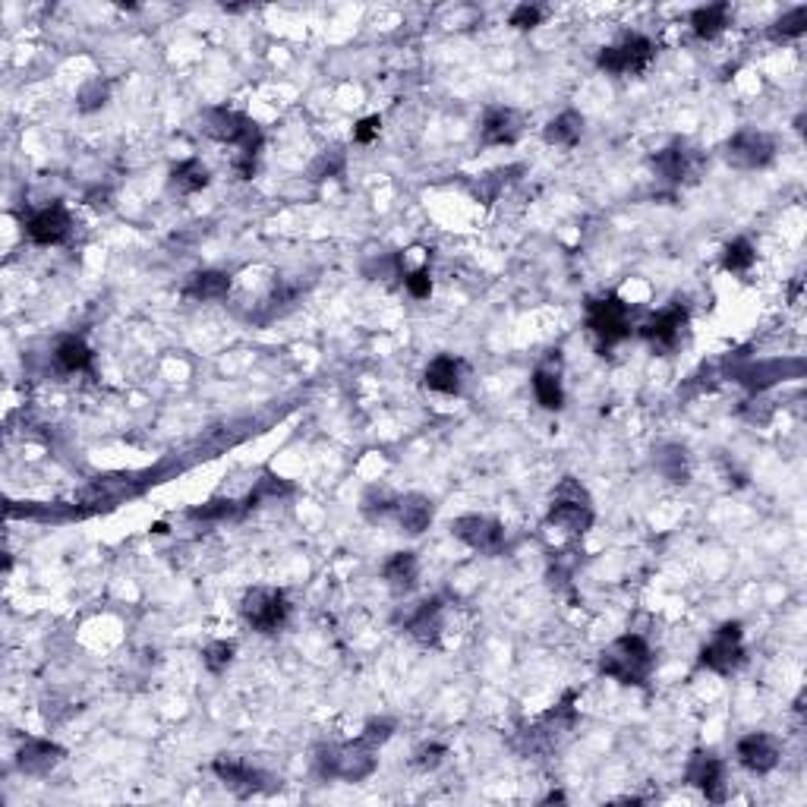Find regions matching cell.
Returning <instances> with one entry per match:
<instances>
[{"label": "cell", "mask_w": 807, "mask_h": 807, "mask_svg": "<svg viewBox=\"0 0 807 807\" xmlns=\"http://www.w3.org/2000/svg\"><path fill=\"white\" fill-rule=\"evenodd\" d=\"M404 287L410 291V297H417V300H429V294H432V272H429L426 265L413 268L410 275H404Z\"/></svg>", "instance_id": "36"}, {"label": "cell", "mask_w": 807, "mask_h": 807, "mask_svg": "<svg viewBox=\"0 0 807 807\" xmlns=\"http://www.w3.org/2000/svg\"><path fill=\"white\" fill-rule=\"evenodd\" d=\"M757 253H754V246L748 240H732L726 246V253H722V265H726V272H748V268L754 265Z\"/></svg>", "instance_id": "31"}, {"label": "cell", "mask_w": 807, "mask_h": 807, "mask_svg": "<svg viewBox=\"0 0 807 807\" xmlns=\"http://www.w3.org/2000/svg\"><path fill=\"white\" fill-rule=\"evenodd\" d=\"M807 29V7H795L773 26V38H798Z\"/></svg>", "instance_id": "33"}, {"label": "cell", "mask_w": 807, "mask_h": 807, "mask_svg": "<svg viewBox=\"0 0 807 807\" xmlns=\"http://www.w3.org/2000/svg\"><path fill=\"white\" fill-rule=\"evenodd\" d=\"M729 4H710L691 13V26L697 38H716L722 29L729 26Z\"/></svg>", "instance_id": "25"}, {"label": "cell", "mask_w": 807, "mask_h": 807, "mask_svg": "<svg viewBox=\"0 0 807 807\" xmlns=\"http://www.w3.org/2000/svg\"><path fill=\"white\" fill-rule=\"evenodd\" d=\"M341 171H344V155H341L338 149H331V152L325 149V152L316 158L313 171H309V174H313V180H325V177H338Z\"/></svg>", "instance_id": "34"}, {"label": "cell", "mask_w": 807, "mask_h": 807, "mask_svg": "<svg viewBox=\"0 0 807 807\" xmlns=\"http://www.w3.org/2000/svg\"><path fill=\"white\" fill-rule=\"evenodd\" d=\"M685 331H688V309L685 306H669V309H662V313H656L650 322L640 325V335H644L653 350H659V354H669V350H675L681 344V338H685Z\"/></svg>", "instance_id": "10"}, {"label": "cell", "mask_w": 807, "mask_h": 807, "mask_svg": "<svg viewBox=\"0 0 807 807\" xmlns=\"http://www.w3.org/2000/svg\"><path fill=\"white\" fill-rule=\"evenodd\" d=\"M234 653H237V647L231 644V640H215V644H209L202 650V662H205V669H209V672L221 675V672L231 669Z\"/></svg>", "instance_id": "30"}, {"label": "cell", "mask_w": 807, "mask_h": 807, "mask_svg": "<svg viewBox=\"0 0 807 807\" xmlns=\"http://www.w3.org/2000/svg\"><path fill=\"white\" fill-rule=\"evenodd\" d=\"M54 360L64 372H86V369H92V350L79 338H67V341L57 344Z\"/></svg>", "instance_id": "26"}, {"label": "cell", "mask_w": 807, "mask_h": 807, "mask_svg": "<svg viewBox=\"0 0 807 807\" xmlns=\"http://www.w3.org/2000/svg\"><path fill=\"white\" fill-rule=\"evenodd\" d=\"M779 741L773 735H763V732H754L748 738H741L738 741V760H741V767L744 770H751V773H770L776 770V763H779Z\"/></svg>", "instance_id": "15"}, {"label": "cell", "mask_w": 807, "mask_h": 807, "mask_svg": "<svg viewBox=\"0 0 807 807\" xmlns=\"http://www.w3.org/2000/svg\"><path fill=\"white\" fill-rule=\"evenodd\" d=\"M60 760H64V748H60V744L45 741V738H29L16 754V767L29 776H48L51 770H57Z\"/></svg>", "instance_id": "16"}, {"label": "cell", "mask_w": 807, "mask_h": 807, "mask_svg": "<svg viewBox=\"0 0 807 807\" xmlns=\"http://www.w3.org/2000/svg\"><path fill=\"white\" fill-rule=\"evenodd\" d=\"M546 142L549 146H562V149H571L581 142L584 136V117L577 114V111H565V114H558L546 123V130H543Z\"/></svg>", "instance_id": "23"}, {"label": "cell", "mask_w": 807, "mask_h": 807, "mask_svg": "<svg viewBox=\"0 0 807 807\" xmlns=\"http://www.w3.org/2000/svg\"><path fill=\"white\" fill-rule=\"evenodd\" d=\"M546 524L555 530H565L568 536H584L593 527V505L587 489L574 477H565L552 492V505L546 514Z\"/></svg>", "instance_id": "2"}, {"label": "cell", "mask_w": 807, "mask_h": 807, "mask_svg": "<svg viewBox=\"0 0 807 807\" xmlns=\"http://www.w3.org/2000/svg\"><path fill=\"white\" fill-rule=\"evenodd\" d=\"M379 133H382V120L379 117H363L357 123V130H354V142H363V146H366V142H372Z\"/></svg>", "instance_id": "40"}, {"label": "cell", "mask_w": 807, "mask_h": 807, "mask_svg": "<svg viewBox=\"0 0 807 807\" xmlns=\"http://www.w3.org/2000/svg\"><path fill=\"white\" fill-rule=\"evenodd\" d=\"M227 294H231V275L215 272V268L196 272L183 284V297H190V300H224Z\"/></svg>", "instance_id": "22"}, {"label": "cell", "mask_w": 807, "mask_h": 807, "mask_svg": "<svg viewBox=\"0 0 807 807\" xmlns=\"http://www.w3.org/2000/svg\"><path fill=\"white\" fill-rule=\"evenodd\" d=\"M209 180H212L209 168H205L202 161L190 158V161H180L177 168L171 171V190L180 193V196H190V193L205 190V186H209Z\"/></svg>", "instance_id": "24"}, {"label": "cell", "mask_w": 807, "mask_h": 807, "mask_svg": "<svg viewBox=\"0 0 807 807\" xmlns=\"http://www.w3.org/2000/svg\"><path fill=\"white\" fill-rule=\"evenodd\" d=\"M480 133L486 146H511V142H517L524 133V117L514 108H489Z\"/></svg>", "instance_id": "17"}, {"label": "cell", "mask_w": 807, "mask_h": 807, "mask_svg": "<svg viewBox=\"0 0 807 807\" xmlns=\"http://www.w3.org/2000/svg\"><path fill=\"white\" fill-rule=\"evenodd\" d=\"M205 133L218 142H227V146H237V155L256 158L262 149V130L259 123L250 120L240 111H227V108H215L205 111Z\"/></svg>", "instance_id": "3"}, {"label": "cell", "mask_w": 807, "mask_h": 807, "mask_svg": "<svg viewBox=\"0 0 807 807\" xmlns=\"http://www.w3.org/2000/svg\"><path fill=\"white\" fill-rule=\"evenodd\" d=\"M391 732H395V722L391 719H369L366 729H363V738H369L372 744H385L391 738Z\"/></svg>", "instance_id": "39"}, {"label": "cell", "mask_w": 807, "mask_h": 807, "mask_svg": "<svg viewBox=\"0 0 807 807\" xmlns=\"http://www.w3.org/2000/svg\"><path fill=\"white\" fill-rule=\"evenodd\" d=\"M533 391H536V401H540L546 410H562L565 407V391H562V382H558L555 372L536 369L533 372Z\"/></svg>", "instance_id": "27"}, {"label": "cell", "mask_w": 807, "mask_h": 807, "mask_svg": "<svg viewBox=\"0 0 807 807\" xmlns=\"http://www.w3.org/2000/svg\"><path fill=\"white\" fill-rule=\"evenodd\" d=\"M382 577H385V584L395 590V593H410L413 587H417V581H420V562H417V555H413V552H395L385 562Z\"/></svg>", "instance_id": "21"}, {"label": "cell", "mask_w": 807, "mask_h": 807, "mask_svg": "<svg viewBox=\"0 0 807 807\" xmlns=\"http://www.w3.org/2000/svg\"><path fill=\"white\" fill-rule=\"evenodd\" d=\"M464 376H467V366L454 357H436L429 366H426V388L439 391V395H458L464 388Z\"/></svg>", "instance_id": "19"}, {"label": "cell", "mask_w": 807, "mask_h": 807, "mask_svg": "<svg viewBox=\"0 0 807 807\" xmlns=\"http://www.w3.org/2000/svg\"><path fill=\"white\" fill-rule=\"evenodd\" d=\"M540 19H543V10H540V7L521 4V7H514V13H511L508 23H511L514 29H533V26H540Z\"/></svg>", "instance_id": "38"}, {"label": "cell", "mask_w": 807, "mask_h": 807, "mask_svg": "<svg viewBox=\"0 0 807 807\" xmlns=\"http://www.w3.org/2000/svg\"><path fill=\"white\" fill-rule=\"evenodd\" d=\"M656 57V45L644 35H631L622 45H612L599 51V70H606L612 76H625V73H644L650 67V60Z\"/></svg>", "instance_id": "7"}, {"label": "cell", "mask_w": 807, "mask_h": 807, "mask_svg": "<svg viewBox=\"0 0 807 807\" xmlns=\"http://www.w3.org/2000/svg\"><path fill=\"white\" fill-rule=\"evenodd\" d=\"M442 628H445V606H442V599H426V603H420V609L407 618L410 637L420 640V644H426V647L439 644Z\"/></svg>", "instance_id": "18"}, {"label": "cell", "mask_w": 807, "mask_h": 807, "mask_svg": "<svg viewBox=\"0 0 807 807\" xmlns=\"http://www.w3.org/2000/svg\"><path fill=\"white\" fill-rule=\"evenodd\" d=\"M70 227H73L70 212L60 202H54V205H45V209L29 218L26 234L38 246H57V243H64L70 237Z\"/></svg>", "instance_id": "13"}, {"label": "cell", "mask_w": 807, "mask_h": 807, "mask_svg": "<svg viewBox=\"0 0 807 807\" xmlns=\"http://www.w3.org/2000/svg\"><path fill=\"white\" fill-rule=\"evenodd\" d=\"M445 757V744H423V748H417V754H413V763H417L420 770H436L439 763Z\"/></svg>", "instance_id": "37"}, {"label": "cell", "mask_w": 807, "mask_h": 807, "mask_svg": "<svg viewBox=\"0 0 807 807\" xmlns=\"http://www.w3.org/2000/svg\"><path fill=\"white\" fill-rule=\"evenodd\" d=\"M722 155H726V161L738 171H757V168H767V164L773 161L776 142H773V136L760 133V130H741L726 142Z\"/></svg>", "instance_id": "8"}, {"label": "cell", "mask_w": 807, "mask_h": 807, "mask_svg": "<svg viewBox=\"0 0 807 807\" xmlns=\"http://www.w3.org/2000/svg\"><path fill=\"white\" fill-rule=\"evenodd\" d=\"M105 101H108V82H101V79L86 82V86H82L79 95H76V105H79L82 114L98 111L101 105H105Z\"/></svg>", "instance_id": "32"}, {"label": "cell", "mask_w": 807, "mask_h": 807, "mask_svg": "<svg viewBox=\"0 0 807 807\" xmlns=\"http://www.w3.org/2000/svg\"><path fill=\"white\" fill-rule=\"evenodd\" d=\"M685 779H688V785L700 789L710 801H726V767H722L719 757L697 751L691 757V763H688Z\"/></svg>", "instance_id": "14"}, {"label": "cell", "mask_w": 807, "mask_h": 807, "mask_svg": "<svg viewBox=\"0 0 807 807\" xmlns=\"http://www.w3.org/2000/svg\"><path fill=\"white\" fill-rule=\"evenodd\" d=\"M741 637H744L741 622H726L722 628H716V634L710 637V644H703V650H700V666L713 669L719 675H732L744 662Z\"/></svg>", "instance_id": "6"}, {"label": "cell", "mask_w": 807, "mask_h": 807, "mask_svg": "<svg viewBox=\"0 0 807 807\" xmlns=\"http://www.w3.org/2000/svg\"><path fill=\"white\" fill-rule=\"evenodd\" d=\"M587 325L603 344H615L631 335V309L618 294H606L599 300H590Z\"/></svg>", "instance_id": "5"}, {"label": "cell", "mask_w": 807, "mask_h": 807, "mask_svg": "<svg viewBox=\"0 0 807 807\" xmlns=\"http://www.w3.org/2000/svg\"><path fill=\"white\" fill-rule=\"evenodd\" d=\"M395 505H398V495L391 489H385V486H372L363 495V514L372 517V521H376V517L391 514V511H395Z\"/></svg>", "instance_id": "29"}, {"label": "cell", "mask_w": 807, "mask_h": 807, "mask_svg": "<svg viewBox=\"0 0 807 807\" xmlns=\"http://www.w3.org/2000/svg\"><path fill=\"white\" fill-rule=\"evenodd\" d=\"M653 171L662 183H691L700 174V155L694 149H688V142H672L669 149H662L653 158Z\"/></svg>", "instance_id": "11"}, {"label": "cell", "mask_w": 807, "mask_h": 807, "mask_svg": "<svg viewBox=\"0 0 807 807\" xmlns=\"http://www.w3.org/2000/svg\"><path fill=\"white\" fill-rule=\"evenodd\" d=\"M237 502H209L202 508H193L190 517L193 521H227V517H237Z\"/></svg>", "instance_id": "35"}, {"label": "cell", "mask_w": 807, "mask_h": 807, "mask_svg": "<svg viewBox=\"0 0 807 807\" xmlns=\"http://www.w3.org/2000/svg\"><path fill=\"white\" fill-rule=\"evenodd\" d=\"M395 514H398V524L404 533L410 536H420L423 530H429L432 524V502L420 492H410V495H398V505H395Z\"/></svg>", "instance_id": "20"}, {"label": "cell", "mask_w": 807, "mask_h": 807, "mask_svg": "<svg viewBox=\"0 0 807 807\" xmlns=\"http://www.w3.org/2000/svg\"><path fill=\"white\" fill-rule=\"evenodd\" d=\"M659 470L666 473V477H669L672 483H688V477H691V470H688V451H685V448H678V445L662 448V454H659Z\"/></svg>", "instance_id": "28"}, {"label": "cell", "mask_w": 807, "mask_h": 807, "mask_svg": "<svg viewBox=\"0 0 807 807\" xmlns=\"http://www.w3.org/2000/svg\"><path fill=\"white\" fill-rule=\"evenodd\" d=\"M451 533L458 536L461 543H467L470 549L486 552V555L502 552V546H505L502 524L495 521V517H486V514H464V517H458V521L451 524Z\"/></svg>", "instance_id": "9"}, {"label": "cell", "mask_w": 807, "mask_h": 807, "mask_svg": "<svg viewBox=\"0 0 807 807\" xmlns=\"http://www.w3.org/2000/svg\"><path fill=\"white\" fill-rule=\"evenodd\" d=\"M599 672L615 678L618 685H644L653 672V650L644 637L625 634L599 653Z\"/></svg>", "instance_id": "1"}, {"label": "cell", "mask_w": 807, "mask_h": 807, "mask_svg": "<svg viewBox=\"0 0 807 807\" xmlns=\"http://www.w3.org/2000/svg\"><path fill=\"white\" fill-rule=\"evenodd\" d=\"M240 612L253 631L278 634L287 625V618H291V603H287L284 590H278V587H253V590H246Z\"/></svg>", "instance_id": "4"}, {"label": "cell", "mask_w": 807, "mask_h": 807, "mask_svg": "<svg viewBox=\"0 0 807 807\" xmlns=\"http://www.w3.org/2000/svg\"><path fill=\"white\" fill-rule=\"evenodd\" d=\"M212 770L227 785V789H231L234 795H240V798H250L256 792H268V789H272V785H268V776L262 770L250 767V763H243L237 757H218L212 763Z\"/></svg>", "instance_id": "12"}]
</instances>
